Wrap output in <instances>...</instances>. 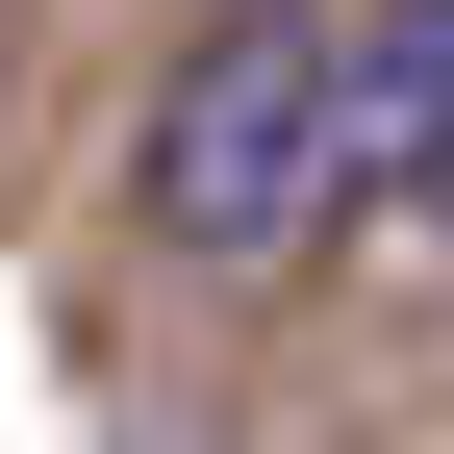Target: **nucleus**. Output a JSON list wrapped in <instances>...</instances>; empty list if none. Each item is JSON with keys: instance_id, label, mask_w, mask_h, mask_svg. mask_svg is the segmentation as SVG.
<instances>
[{"instance_id": "1", "label": "nucleus", "mask_w": 454, "mask_h": 454, "mask_svg": "<svg viewBox=\"0 0 454 454\" xmlns=\"http://www.w3.org/2000/svg\"><path fill=\"white\" fill-rule=\"evenodd\" d=\"M328 101H354V51H328L303 0H227L177 76H152V127H127V202H152V253H202V278L303 253V227H328Z\"/></svg>"}, {"instance_id": "2", "label": "nucleus", "mask_w": 454, "mask_h": 454, "mask_svg": "<svg viewBox=\"0 0 454 454\" xmlns=\"http://www.w3.org/2000/svg\"><path fill=\"white\" fill-rule=\"evenodd\" d=\"M429 177H454V0H404L328 101V202H429Z\"/></svg>"}, {"instance_id": "3", "label": "nucleus", "mask_w": 454, "mask_h": 454, "mask_svg": "<svg viewBox=\"0 0 454 454\" xmlns=\"http://www.w3.org/2000/svg\"><path fill=\"white\" fill-rule=\"evenodd\" d=\"M429 227H454V177H429Z\"/></svg>"}]
</instances>
